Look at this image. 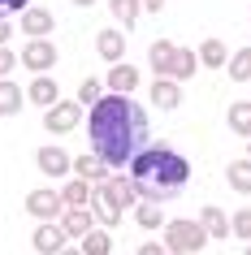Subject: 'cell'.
Wrapping results in <instances>:
<instances>
[{"label": "cell", "instance_id": "cell-35", "mask_svg": "<svg viewBox=\"0 0 251 255\" xmlns=\"http://www.w3.org/2000/svg\"><path fill=\"white\" fill-rule=\"evenodd\" d=\"M9 35H13V26H9V22H4V17H0V48H4V43H9Z\"/></svg>", "mask_w": 251, "mask_h": 255}, {"label": "cell", "instance_id": "cell-18", "mask_svg": "<svg viewBox=\"0 0 251 255\" xmlns=\"http://www.w3.org/2000/svg\"><path fill=\"white\" fill-rule=\"evenodd\" d=\"M104 186L113 190V199L121 203V212H126V208H130V212H134V203L143 199V195H139V190H134V182H130V173H113V177H108V182H104Z\"/></svg>", "mask_w": 251, "mask_h": 255}, {"label": "cell", "instance_id": "cell-7", "mask_svg": "<svg viewBox=\"0 0 251 255\" xmlns=\"http://www.w3.org/2000/svg\"><path fill=\"white\" fill-rule=\"evenodd\" d=\"M30 247L39 255H61L69 247V238H65V229H61V221H39V229L30 234Z\"/></svg>", "mask_w": 251, "mask_h": 255}, {"label": "cell", "instance_id": "cell-2", "mask_svg": "<svg viewBox=\"0 0 251 255\" xmlns=\"http://www.w3.org/2000/svg\"><path fill=\"white\" fill-rule=\"evenodd\" d=\"M130 182L134 190L143 195V199H173V195H182L186 182H191V160H186L182 151H173V147H143L139 156L130 160Z\"/></svg>", "mask_w": 251, "mask_h": 255}, {"label": "cell", "instance_id": "cell-13", "mask_svg": "<svg viewBox=\"0 0 251 255\" xmlns=\"http://www.w3.org/2000/svg\"><path fill=\"white\" fill-rule=\"evenodd\" d=\"M26 100H30L35 108H52L56 100H61L56 78H52V74H35V78H30V87H26Z\"/></svg>", "mask_w": 251, "mask_h": 255}, {"label": "cell", "instance_id": "cell-22", "mask_svg": "<svg viewBox=\"0 0 251 255\" xmlns=\"http://www.w3.org/2000/svg\"><path fill=\"white\" fill-rule=\"evenodd\" d=\"M134 225H139V229H160V225H165L160 203L156 199H139V203H134Z\"/></svg>", "mask_w": 251, "mask_h": 255}, {"label": "cell", "instance_id": "cell-34", "mask_svg": "<svg viewBox=\"0 0 251 255\" xmlns=\"http://www.w3.org/2000/svg\"><path fill=\"white\" fill-rule=\"evenodd\" d=\"M139 255H169V247H165V242H143Z\"/></svg>", "mask_w": 251, "mask_h": 255}, {"label": "cell", "instance_id": "cell-40", "mask_svg": "<svg viewBox=\"0 0 251 255\" xmlns=\"http://www.w3.org/2000/svg\"><path fill=\"white\" fill-rule=\"evenodd\" d=\"M247 255H251V242H247Z\"/></svg>", "mask_w": 251, "mask_h": 255}, {"label": "cell", "instance_id": "cell-39", "mask_svg": "<svg viewBox=\"0 0 251 255\" xmlns=\"http://www.w3.org/2000/svg\"><path fill=\"white\" fill-rule=\"evenodd\" d=\"M247 156H251V138H247Z\"/></svg>", "mask_w": 251, "mask_h": 255}, {"label": "cell", "instance_id": "cell-9", "mask_svg": "<svg viewBox=\"0 0 251 255\" xmlns=\"http://www.w3.org/2000/svg\"><path fill=\"white\" fill-rule=\"evenodd\" d=\"M91 212H95V225H104V229H113V225H121V203L113 199V190L108 186H95L91 190Z\"/></svg>", "mask_w": 251, "mask_h": 255}, {"label": "cell", "instance_id": "cell-16", "mask_svg": "<svg viewBox=\"0 0 251 255\" xmlns=\"http://www.w3.org/2000/svg\"><path fill=\"white\" fill-rule=\"evenodd\" d=\"M147 95H152V104H156L160 113H173V108L182 104V87H178V82H173V78H156V82H152V91H147Z\"/></svg>", "mask_w": 251, "mask_h": 255}, {"label": "cell", "instance_id": "cell-6", "mask_svg": "<svg viewBox=\"0 0 251 255\" xmlns=\"http://www.w3.org/2000/svg\"><path fill=\"white\" fill-rule=\"evenodd\" d=\"M35 169H39L43 177H65V173H74V156H69L65 147H56V143H43V147L35 151Z\"/></svg>", "mask_w": 251, "mask_h": 255}, {"label": "cell", "instance_id": "cell-11", "mask_svg": "<svg viewBox=\"0 0 251 255\" xmlns=\"http://www.w3.org/2000/svg\"><path fill=\"white\" fill-rule=\"evenodd\" d=\"M139 82H143V78H139V65H130V61H117V65H108L104 91H113V95H130Z\"/></svg>", "mask_w": 251, "mask_h": 255}, {"label": "cell", "instance_id": "cell-4", "mask_svg": "<svg viewBox=\"0 0 251 255\" xmlns=\"http://www.w3.org/2000/svg\"><path fill=\"white\" fill-rule=\"evenodd\" d=\"M43 130H52V134L82 130V104L78 100H56L52 108H43Z\"/></svg>", "mask_w": 251, "mask_h": 255}, {"label": "cell", "instance_id": "cell-31", "mask_svg": "<svg viewBox=\"0 0 251 255\" xmlns=\"http://www.w3.org/2000/svg\"><path fill=\"white\" fill-rule=\"evenodd\" d=\"M230 234H238V238L251 242V208H238V212L230 216Z\"/></svg>", "mask_w": 251, "mask_h": 255}, {"label": "cell", "instance_id": "cell-20", "mask_svg": "<svg viewBox=\"0 0 251 255\" xmlns=\"http://www.w3.org/2000/svg\"><path fill=\"white\" fill-rule=\"evenodd\" d=\"M91 182H82V177H69L65 186H61V199H65V208H91Z\"/></svg>", "mask_w": 251, "mask_h": 255}, {"label": "cell", "instance_id": "cell-29", "mask_svg": "<svg viewBox=\"0 0 251 255\" xmlns=\"http://www.w3.org/2000/svg\"><path fill=\"white\" fill-rule=\"evenodd\" d=\"M225 69H230L234 82H251V48H238V52L225 61Z\"/></svg>", "mask_w": 251, "mask_h": 255}, {"label": "cell", "instance_id": "cell-24", "mask_svg": "<svg viewBox=\"0 0 251 255\" xmlns=\"http://www.w3.org/2000/svg\"><path fill=\"white\" fill-rule=\"evenodd\" d=\"M225 61H230V52H225L221 39H204L199 43V65L204 69H225Z\"/></svg>", "mask_w": 251, "mask_h": 255}, {"label": "cell", "instance_id": "cell-26", "mask_svg": "<svg viewBox=\"0 0 251 255\" xmlns=\"http://www.w3.org/2000/svg\"><path fill=\"white\" fill-rule=\"evenodd\" d=\"M78 251L82 255H108V251H113V238L104 234V225H95L91 234H82V238H78Z\"/></svg>", "mask_w": 251, "mask_h": 255}, {"label": "cell", "instance_id": "cell-21", "mask_svg": "<svg viewBox=\"0 0 251 255\" xmlns=\"http://www.w3.org/2000/svg\"><path fill=\"white\" fill-rule=\"evenodd\" d=\"M225 182H230V190H238V195H251V156H243V160H230V169H225Z\"/></svg>", "mask_w": 251, "mask_h": 255}, {"label": "cell", "instance_id": "cell-12", "mask_svg": "<svg viewBox=\"0 0 251 255\" xmlns=\"http://www.w3.org/2000/svg\"><path fill=\"white\" fill-rule=\"evenodd\" d=\"M74 177H82V182H91V186H104L108 177H113V169H108L95 151H87V156H74Z\"/></svg>", "mask_w": 251, "mask_h": 255}, {"label": "cell", "instance_id": "cell-38", "mask_svg": "<svg viewBox=\"0 0 251 255\" xmlns=\"http://www.w3.org/2000/svg\"><path fill=\"white\" fill-rule=\"evenodd\" d=\"M74 4H78V9H87V4H95V0H74Z\"/></svg>", "mask_w": 251, "mask_h": 255}, {"label": "cell", "instance_id": "cell-14", "mask_svg": "<svg viewBox=\"0 0 251 255\" xmlns=\"http://www.w3.org/2000/svg\"><path fill=\"white\" fill-rule=\"evenodd\" d=\"M61 229H65V238H82V234L95 229V212L91 208H65L61 212Z\"/></svg>", "mask_w": 251, "mask_h": 255}, {"label": "cell", "instance_id": "cell-8", "mask_svg": "<svg viewBox=\"0 0 251 255\" xmlns=\"http://www.w3.org/2000/svg\"><path fill=\"white\" fill-rule=\"evenodd\" d=\"M17 61H22L30 74H48V69L56 65V43H52V39H30L26 48H22Z\"/></svg>", "mask_w": 251, "mask_h": 255}, {"label": "cell", "instance_id": "cell-23", "mask_svg": "<svg viewBox=\"0 0 251 255\" xmlns=\"http://www.w3.org/2000/svg\"><path fill=\"white\" fill-rule=\"evenodd\" d=\"M199 225H204L208 238H230V216H225L221 208H204V212H199Z\"/></svg>", "mask_w": 251, "mask_h": 255}, {"label": "cell", "instance_id": "cell-30", "mask_svg": "<svg viewBox=\"0 0 251 255\" xmlns=\"http://www.w3.org/2000/svg\"><path fill=\"white\" fill-rule=\"evenodd\" d=\"M104 100V78H82L78 82V104L82 108H95Z\"/></svg>", "mask_w": 251, "mask_h": 255}, {"label": "cell", "instance_id": "cell-10", "mask_svg": "<svg viewBox=\"0 0 251 255\" xmlns=\"http://www.w3.org/2000/svg\"><path fill=\"white\" fill-rule=\"evenodd\" d=\"M95 52H100V61H108V65L126 61V30L121 26H104L100 35H95Z\"/></svg>", "mask_w": 251, "mask_h": 255}, {"label": "cell", "instance_id": "cell-33", "mask_svg": "<svg viewBox=\"0 0 251 255\" xmlns=\"http://www.w3.org/2000/svg\"><path fill=\"white\" fill-rule=\"evenodd\" d=\"M26 9H30V0H0V17H4V22L13 13H26Z\"/></svg>", "mask_w": 251, "mask_h": 255}, {"label": "cell", "instance_id": "cell-5", "mask_svg": "<svg viewBox=\"0 0 251 255\" xmlns=\"http://www.w3.org/2000/svg\"><path fill=\"white\" fill-rule=\"evenodd\" d=\"M26 212L35 216V221H61V212H65V199H61V190L56 186H39L26 195Z\"/></svg>", "mask_w": 251, "mask_h": 255}, {"label": "cell", "instance_id": "cell-25", "mask_svg": "<svg viewBox=\"0 0 251 255\" xmlns=\"http://www.w3.org/2000/svg\"><path fill=\"white\" fill-rule=\"evenodd\" d=\"M225 121H230V130H234V134L251 138V100H238V104H230Z\"/></svg>", "mask_w": 251, "mask_h": 255}, {"label": "cell", "instance_id": "cell-27", "mask_svg": "<svg viewBox=\"0 0 251 255\" xmlns=\"http://www.w3.org/2000/svg\"><path fill=\"white\" fill-rule=\"evenodd\" d=\"M195 65H199V52H191V48H178V56H173V69H169V78H173V82L195 78Z\"/></svg>", "mask_w": 251, "mask_h": 255}, {"label": "cell", "instance_id": "cell-36", "mask_svg": "<svg viewBox=\"0 0 251 255\" xmlns=\"http://www.w3.org/2000/svg\"><path fill=\"white\" fill-rule=\"evenodd\" d=\"M165 9V0H143V13H160Z\"/></svg>", "mask_w": 251, "mask_h": 255}, {"label": "cell", "instance_id": "cell-28", "mask_svg": "<svg viewBox=\"0 0 251 255\" xmlns=\"http://www.w3.org/2000/svg\"><path fill=\"white\" fill-rule=\"evenodd\" d=\"M108 9H113V17H117V26L130 30L134 22H139V13H143V0H108Z\"/></svg>", "mask_w": 251, "mask_h": 255}, {"label": "cell", "instance_id": "cell-15", "mask_svg": "<svg viewBox=\"0 0 251 255\" xmlns=\"http://www.w3.org/2000/svg\"><path fill=\"white\" fill-rule=\"evenodd\" d=\"M52 26H56V17L48 13V9H39V4H30L26 13H22V30H26L30 39H48Z\"/></svg>", "mask_w": 251, "mask_h": 255}, {"label": "cell", "instance_id": "cell-3", "mask_svg": "<svg viewBox=\"0 0 251 255\" xmlns=\"http://www.w3.org/2000/svg\"><path fill=\"white\" fill-rule=\"evenodd\" d=\"M165 247H169V255H199L204 251V242H208V234H204V225L199 221H186V216H178V221H165Z\"/></svg>", "mask_w": 251, "mask_h": 255}, {"label": "cell", "instance_id": "cell-17", "mask_svg": "<svg viewBox=\"0 0 251 255\" xmlns=\"http://www.w3.org/2000/svg\"><path fill=\"white\" fill-rule=\"evenodd\" d=\"M173 56H178V43L173 39H156L152 48H147V61H152V69H156V78H169Z\"/></svg>", "mask_w": 251, "mask_h": 255}, {"label": "cell", "instance_id": "cell-19", "mask_svg": "<svg viewBox=\"0 0 251 255\" xmlns=\"http://www.w3.org/2000/svg\"><path fill=\"white\" fill-rule=\"evenodd\" d=\"M22 104H26V91H22L13 78H0V117L22 113Z\"/></svg>", "mask_w": 251, "mask_h": 255}, {"label": "cell", "instance_id": "cell-32", "mask_svg": "<svg viewBox=\"0 0 251 255\" xmlns=\"http://www.w3.org/2000/svg\"><path fill=\"white\" fill-rule=\"evenodd\" d=\"M17 65H22V61H17V52H9V43H4V48H0V78H9Z\"/></svg>", "mask_w": 251, "mask_h": 255}, {"label": "cell", "instance_id": "cell-37", "mask_svg": "<svg viewBox=\"0 0 251 255\" xmlns=\"http://www.w3.org/2000/svg\"><path fill=\"white\" fill-rule=\"evenodd\" d=\"M61 255H82V251H78V247H65V251H61Z\"/></svg>", "mask_w": 251, "mask_h": 255}, {"label": "cell", "instance_id": "cell-1", "mask_svg": "<svg viewBox=\"0 0 251 255\" xmlns=\"http://www.w3.org/2000/svg\"><path fill=\"white\" fill-rule=\"evenodd\" d=\"M87 134H91V151L113 169V173H121V169L147 147V134H152V130H147V113L134 104L130 95H104V100L91 108Z\"/></svg>", "mask_w": 251, "mask_h": 255}]
</instances>
